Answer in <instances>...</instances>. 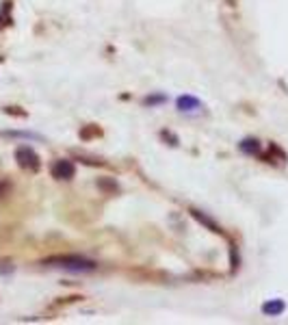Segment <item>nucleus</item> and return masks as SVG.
<instances>
[{"instance_id": "nucleus-5", "label": "nucleus", "mask_w": 288, "mask_h": 325, "mask_svg": "<svg viewBox=\"0 0 288 325\" xmlns=\"http://www.w3.org/2000/svg\"><path fill=\"white\" fill-rule=\"evenodd\" d=\"M178 109L180 111H197V109H202V102L197 100V98L193 95H180L178 98Z\"/></svg>"}, {"instance_id": "nucleus-3", "label": "nucleus", "mask_w": 288, "mask_h": 325, "mask_svg": "<svg viewBox=\"0 0 288 325\" xmlns=\"http://www.w3.org/2000/svg\"><path fill=\"white\" fill-rule=\"evenodd\" d=\"M74 176H76V167L67 158H61L52 165V178H57V180H71Z\"/></svg>"}, {"instance_id": "nucleus-4", "label": "nucleus", "mask_w": 288, "mask_h": 325, "mask_svg": "<svg viewBox=\"0 0 288 325\" xmlns=\"http://www.w3.org/2000/svg\"><path fill=\"white\" fill-rule=\"evenodd\" d=\"M286 310V304L282 302V299H271V302L262 304V312H265L267 316H279Z\"/></svg>"}, {"instance_id": "nucleus-1", "label": "nucleus", "mask_w": 288, "mask_h": 325, "mask_svg": "<svg viewBox=\"0 0 288 325\" xmlns=\"http://www.w3.org/2000/svg\"><path fill=\"white\" fill-rule=\"evenodd\" d=\"M46 265L48 267H59V269H67V271H74V273L95 269L93 260H87L83 256H54V258H48Z\"/></svg>"}, {"instance_id": "nucleus-6", "label": "nucleus", "mask_w": 288, "mask_h": 325, "mask_svg": "<svg viewBox=\"0 0 288 325\" xmlns=\"http://www.w3.org/2000/svg\"><path fill=\"white\" fill-rule=\"evenodd\" d=\"M241 150L245 154H260V141L258 139H245L241 143Z\"/></svg>"}, {"instance_id": "nucleus-7", "label": "nucleus", "mask_w": 288, "mask_h": 325, "mask_svg": "<svg viewBox=\"0 0 288 325\" xmlns=\"http://www.w3.org/2000/svg\"><path fill=\"white\" fill-rule=\"evenodd\" d=\"M163 100H165L163 95H156V98H148L146 104H156V102H163Z\"/></svg>"}, {"instance_id": "nucleus-2", "label": "nucleus", "mask_w": 288, "mask_h": 325, "mask_svg": "<svg viewBox=\"0 0 288 325\" xmlns=\"http://www.w3.org/2000/svg\"><path fill=\"white\" fill-rule=\"evenodd\" d=\"M15 160H18V165L22 169H26V172H37L39 169V156L37 152L33 148H28V145H22V148H18V152H15Z\"/></svg>"}]
</instances>
